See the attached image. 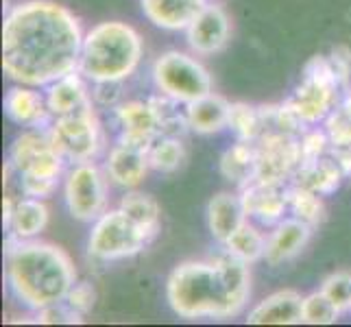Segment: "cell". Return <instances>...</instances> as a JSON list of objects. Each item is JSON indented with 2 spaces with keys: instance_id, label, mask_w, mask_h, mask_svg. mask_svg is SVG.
Returning a JSON list of instances; mask_svg holds the SVG:
<instances>
[{
  "instance_id": "1",
  "label": "cell",
  "mask_w": 351,
  "mask_h": 327,
  "mask_svg": "<svg viewBox=\"0 0 351 327\" xmlns=\"http://www.w3.org/2000/svg\"><path fill=\"white\" fill-rule=\"evenodd\" d=\"M83 33L79 20L51 0H27L3 24L5 75L31 88H48L79 70Z\"/></svg>"
},
{
  "instance_id": "2",
  "label": "cell",
  "mask_w": 351,
  "mask_h": 327,
  "mask_svg": "<svg viewBox=\"0 0 351 327\" xmlns=\"http://www.w3.org/2000/svg\"><path fill=\"white\" fill-rule=\"evenodd\" d=\"M251 295L249 264L229 251L214 260L184 262L168 277V306L181 319H229L247 306Z\"/></svg>"
},
{
  "instance_id": "3",
  "label": "cell",
  "mask_w": 351,
  "mask_h": 327,
  "mask_svg": "<svg viewBox=\"0 0 351 327\" xmlns=\"http://www.w3.org/2000/svg\"><path fill=\"white\" fill-rule=\"evenodd\" d=\"M77 282L75 264L64 249L51 242L18 240L7 249V284L22 306L42 310L64 301Z\"/></svg>"
},
{
  "instance_id": "4",
  "label": "cell",
  "mask_w": 351,
  "mask_h": 327,
  "mask_svg": "<svg viewBox=\"0 0 351 327\" xmlns=\"http://www.w3.org/2000/svg\"><path fill=\"white\" fill-rule=\"evenodd\" d=\"M142 59L138 31L125 22L110 20L96 24L83 35L79 72L88 81H125Z\"/></svg>"
},
{
  "instance_id": "5",
  "label": "cell",
  "mask_w": 351,
  "mask_h": 327,
  "mask_svg": "<svg viewBox=\"0 0 351 327\" xmlns=\"http://www.w3.org/2000/svg\"><path fill=\"white\" fill-rule=\"evenodd\" d=\"M64 162V155L57 151L46 129H29L20 133L9 151L11 171L20 177L24 197H51L57 190Z\"/></svg>"
},
{
  "instance_id": "6",
  "label": "cell",
  "mask_w": 351,
  "mask_h": 327,
  "mask_svg": "<svg viewBox=\"0 0 351 327\" xmlns=\"http://www.w3.org/2000/svg\"><path fill=\"white\" fill-rule=\"evenodd\" d=\"M338 86H341V77L332 59L314 57L306 64L304 81L297 86L288 103L306 125H317L334 112L332 107L336 103Z\"/></svg>"
},
{
  "instance_id": "7",
  "label": "cell",
  "mask_w": 351,
  "mask_h": 327,
  "mask_svg": "<svg viewBox=\"0 0 351 327\" xmlns=\"http://www.w3.org/2000/svg\"><path fill=\"white\" fill-rule=\"evenodd\" d=\"M153 238L138 227L123 210L105 212L94 221L88 251L94 260L114 262L140 253Z\"/></svg>"
},
{
  "instance_id": "8",
  "label": "cell",
  "mask_w": 351,
  "mask_h": 327,
  "mask_svg": "<svg viewBox=\"0 0 351 327\" xmlns=\"http://www.w3.org/2000/svg\"><path fill=\"white\" fill-rule=\"evenodd\" d=\"M46 131L57 151L64 155V160L75 164L92 162L101 149V127L92 101L77 107L70 114L55 116Z\"/></svg>"
},
{
  "instance_id": "9",
  "label": "cell",
  "mask_w": 351,
  "mask_h": 327,
  "mask_svg": "<svg viewBox=\"0 0 351 327\" xmlns=\"http://www.w3.org/2000/svg\"><path fill=\"white\" fill-rule=\"evenodd\" d=\"M153 81L162 94L184 105L212 92L210 72L195 57L179 51H168L157 57L153 64Z\"/></svg>"
},
{
  "instance_id": "10",
  "label": "cell",
  "mask_w": 351,
  "mask_h": 327,
  "mask_svg": "<svg viewBox=\"0 0 351 327\" xmlns=\"http://www.w3.org/2000/svg\"><path fill=\"white\" fill-rule=\"evenodd\" d=\"M256 177L253 181L284 186L288 175L297 173L301 164V147L295 136L271 129L256 140Z\"/></svg>"
},
{
  "instance_id": "11",
  "label": "cell",
  "mask_w": 351,
  "mask_h": 327,
  "mask_svg": "<svg viewBox=\"0 0 351 327\" xmlns=\"http://www.w3.org/2000/svg\"><path fill=\"white\" fill-rule=\"evenodd\" d=\"M64 199L70 216L81 223H94L101 214H105L107 188L101 168L92 162L75 164L66 177Z\"/></svg>"
},
{
  "instance_id": "12",
  "label": "cell",
  "mask_w": 351,
  "mask_h": 327,
  "mask_svg": "<svg viewBox=\"0 0 351 327\" xmlns=\"http://www.w3.org/2000/svg\"><path fill=\"white\" fill-rule=\"evenodd\" d=\"M116 123L120 127V140L129 147H136L140 151L151 149V144L162 136L157 118L153 114V107L142 101H127L114 107Z\"/></svg>"
},
{
  "instance_id": "13",
  "label": "cell",
  "mask_w": 351,
  "mask_h": 327,
  "mask_svg": "<svg viewBox=\"0 0 351 327\" xmlns=\"http://www.w3.org/2000/svg\"><path fill=\"white\" fill-rule=\"evenodd\" d=\"M229 16L219 5H205L186 29L190 48L197 55H214L229 42Z\"/></svg>"
},
{
  "instance_id": "14",
  "label": "cell",
  "mask_w": 351,
  "mask_h": 327,
  "mask_svg": "<svg viewBox=\"0 0 351 327\" xmlns=\"http://www.w3.org/2000/svg\"><path fill=\"white\" fill-rule=\"evenodd\" d=\"M242 205H245L247 218H253L264 227H271L284 221V214L288 212V199L284 186H271L251 181L249 186L242 188Z\"/></svg>"
},
{
  "instance_id": "15",
  "label": "cell",
  "mask_w": 351,
  "mask_h": 327,
  "mask_svg": "<svg viewBox=\"0 0 351 327\" xmlns=\"http://www.w3.org/2000/svg\"><path fill=\"white\" fill-rule=\"evenodd\" d=\"M5 114L20 127L29 129H42L51 125V112H48L46 96H42L31 86H18L11 88L5 96Z\"/></svg>"
},
{
  "instance_id": "16",
  "label": "cell",
  "mask_w": 351,
  "mask_h": 327,
  "mask_svg": "<svg viewBox=\"0 0 351 327\" xmlns=\"http://www.w3.org/2000/svg\"><path fill=\"white\" fill-rule=\"evenodd\" d=\"M312 234V225L299 221V218H284L282 223H277L271 236L266 238V253L264 260L271 266L284 264L293 260L297 253L304 251Z\"/></svg>"
},
{
  "instance_id": "17",
  "label": "cell",
  "mask_w": 351,
  "mask_h": 327,
  "mask_svg": "<svg viewBox=\"0 0 351 327\" xmlns=\"http://www.w3.org/2000/svg\"><path fill=\"white\" fill-rule=\"evenodd\" d=\"M251 325H297L304 323V297L295 290H277L253 308L247 317Z\"/></svg>"
},
{
  "instance_id": "18",
  "label": "cell",
  "mask_w": 351,
  "mask_h": 327,
  "mask_svg": "<svg viewBox=\"0 0 351 327\" xmlns=\"http://www.w3.org/2000/svg\"><path fill=\"white\" fill-rule=\"evenodd\" d=\"M151 168L149 164V153L140 151L136 147H129L125 142H118L112 147L110 155H107L105 171L116 186L123 188H138L147 171Z\"/></svg>"
},
{
  "instance_id": "19",
  "label": "cell",
  "mask_w": 351,
  "mask_h": 327,
  "mask_svg": "<svg viewBox=\"0 0 351 327\" xmlns=\"http://www.w3.org/2000/svg\"><path fill=\"white\" fill-rule=\"evenodd\" d=\"M142 11L155 27L179 31L188 29L199 11L208 5V0H140Z\"/></svg>"
},
{
  "instance_id": "20",
  "label": "cell",
  "mask_w": 351,
  "mask_h": 327,
  "mask_svg": "<svg viewBox=\"0 0 351 327\" xmlns=\"http://www.w3.org/2000/svg\"><path fill=\"white\" fill-rule=\"evenodd\" d=\"M229 109L232 103H227L219 94H205L199 101H192L186 105L188 127L201 136H212L219 133L229 125Z\"/></svg>"
},
{
  "instance_id": "21",
  "label": "cell",
  "mask_w": 351,
  "mask_h": 327,
  "mask_svg": "<svg viewBox=\"0 0 351 327\" xmlns=\"http://www.w3.org/2000/svg\"><path fill=\"white\" fill-rule=\"evenodd\" d=\"M247 221V212L242 199L232 192H219L208 205V225L212 236L225 245L236 229Z\"/></svg>"
},
{
  "instance_id": "22",
  "label": "cell",
  "mask_w": 351,
  "mask_h": 327,
  "mask_svg": "<svg viewBox=\"0 0 351 327\" xmlns=\"http://www.w3.org/2000/svg\"><path fill=\"white\" fill-rule=\"evenodd\" d=\"M88 101H92V96L86 86V77L79 70L57 79L46 90V105L53 118L75 112L77 107L86 105Z\"/></svg>"
},
{
  "instance_id": "23",
  "label": "cell",
  "mask_w": 351,
  "mask_h": 327,
  "mask_svg": "<svg viewBox=\"0 0 351 327\" xmlns=\"http://www.w3.org/2000/svg\"><path fill=\"white\" fill-rule=\"evenodd\" d=\"M297 184L306 186L314 192H319L321 197H328L332 192H336L343 184V168L338 164L336 157H321L317 162H306L299 164L297 168Z\"/></svg>"
},
{
  "instance_id": "24",
  "label": "cell",
  "mask_w": 351,
  "mask_h": 327,
  "mask_svg": "<svg viewBox=\"0 0 351 327\" xmlns=\"http://www.w3.org/2000/svg\"><path fill=\"white\" fill-rule=\"evenodd\" d=\"M48 225V208L42 203V199L24 197L18 199L14 205V214L9 221V234L18 240H33L44 232Z\"/></svg>"
},
{
  "instance_id": "25",
  "label": "cell",
  "mask_w": 351,
  "mask_h": 327,
  "mask_svg": "<svg viewBox=\"0 0 351 327\" xmlns=\"http://www.w3.org/2000/svg\"><path fill=\"white\" fill-rule=\"evenodd\" d=\"M256 142L238 140L221 157V175L245 188L256 177Z\"/></svg>"
},
{
  "instance_id": "26",
  "label": "cell",
  "mask_w": 351,
  "mask_h": 327,
  "mask_svg": "<svg viewBox=\"0 0 351 327\" xmlns=\"http://www.w3.org/2000/svg\"><path fill=\"white\" fill-rule=\"evenodd\" d=\"M120 210H123L138 227H142L151 238H155L157 232H160L162 212L153 197L142 195V192H129V195H125L123 201H120Z\"/></svg>"
},
{
  "instance_id": "27",
  "label": "cell",
  "mask_w": 351,
  "mask_h": 327,
  "mask_svg": "<svg viewBox=\"0 0 351 327\" xmlns=\"http://www.w3.org/2000/svg\"><path fill=\"white\" fill-rule=\"evenodd\" d=\"M225 251H229L232 256H236L242 262L253 264V262H258L260 258H264L266 236L260 232L256 225H251L249 218H247V221L232 234V238L225 242Z\"/></svg>"
},
{
  "instance_id": "28",
  "label": "cell",
  "mask_w": 351,
  "mask_h": 327,
  "mask_svg": "<svg viewBox=\"0 0 351 327\" xmlns=\"http://www.w3.org/2000/svg\"><path fill=\"white\" fill-rule=\"evenodd\" d=\"M286 199H288V212L299 221L308 225H319L325 218V205L319 192H314L306 186H288L286 188Z\"/></svg>"
},
{
  "instance_id": "29",
  "label": "cell",
  "mask_w": 351,
  "mask_h": 327,
  "mask_svg": "<svg viewBox=\"0 0 351 327\" xmlns=\"http://www.w3.org/2000/svg\"><path fill=\"white\" fill-rule=\"evenodd\" d=\"M149 105L153 107V114L157 118V125H160V133L162 136H175L179 138L188 127V116H186V109H179V103L175 99L166 94H157L153 99H149Z\"/></svg>"
},
{
  "instance_id": "30",
  "label": "cell",
  "mask_w": 351,
  "mask_h": 327,
  "mask_svg": "<svg viewBox=\"0 0 351 327\" xmlns=\"http://www.w3.org/2000/svg\"><path fill=\"white\" fill-rule=\"evenodd\" d=\"M229 129L236 133L238 140L256 142L264 131V118L262 109L251 107L247 103H232L229 109Z\"/></svg>"
},
{
  "instance_id": "31",
  "label": "cell",
  "mask_w": 351,
  "mask_h": 327,
  "mask_svg": "<svg viewBox=\"0 0 351 327\" xmlns=\"http://www.w3.org/2000/svg\"><path fill=\"white\" fill-rule=\"evenodd\" d=\"M184 162V144L181 138L160 136L149 149V164L157 173H175Z\"/></svg>"
},
{
  "instance_id": "32",
  "label": "cell",
  "mask_w": 351,
  "mask_h": 327,
  "mask_svg": "<svg viewBox=\"0 0 351 327\" xmlns=\"http://www.w3.org/2000/svg\"><path fill=\"white\" fill-rule=\"evenodd\" d=\"M338 308L321 290L304 297V323L308 325H332L338 319Z\"/></svg>"
},
{
  "instance_id": "33",
  "label": "cell",
  "mask_w": 351,
  "mask_h": 327,
  "mask_svg": "<svg viewBox=\"0 0 351 327\" xmlns=\"http://www.w3.org/2000/svg\"><path fill=\"white\" fill-rule=\"evenodd\" d=\"M321 293L328 297L338 308V312L351 310V275L349 273H334L323 282Z\"/></svg>"
},
{
  "instance_id": "34",
  "label": "cell",
  "mask_w": 351,
  "mask_h": 327,
  "mask_svg": "<svg viewBox=\"0 0 351 327\" xmlns=\"http://www.w3.org/2000/svg\"><path fill=\"white\" fill-rule=\"evenodd\" d=\"M325 133H328L330 144L334 151L349 149L351 147V118L343 112L341 107L325 118Z\"/></svg>"
},
{
  "instance_id": "35",
  "label": "cell",
  "mask_w": 351,
  "mask_h": 327,
  "mask_svg": "<svg viewBox=\"0 0 351 327\" xmlns=\"http://www.w3.org/2000/svg\"><path fill=\"white\" fill-rule=\"evenodd\" d=\"M299 147H301V164H306V162L321 160L332 144L325 129H306L299 138Z\"/></svg>"
},
{
  "instance_id": "36",
  "label": "cell",
  "mask_w": 351,
  "mask_h": 327,
  "mask_svg": "<svg viewBox=\"0 0 351 327\" xmlns=\"http://www.w3.org/2000/svg\"><path fill=\"white\" fill-rule=\"evenodd\" d=\"M64 304L75 314H79V317H86V314L96 304V290H94V286L90 282H75V284H72V288L68 290Z\"/></svg>"
},
{
  "instance_id": "37",
  "label": "cell",
  "mask_w": 351,
  "mask_h": 327,
  "mask_svg": "<svg viewBox=\"0 0 351 327\" xmlns=\"http://www.w3.org/2000/svg\"><path fill=\"white\" fill-rule=\"evenodd\" d=\"M120 83L123 81H96L94 92H92V101L103 107H118Z\"/></svg>"
},
{
  "instance_id": "38",
  "label": "cell",
  "mask_w": 351,
  "mask_h": 327,
  "mask_svg": "<svg viewBox=\"0 0 351 327\" xmlns=\"http://www.w3.org/2000/svg\"><path fill=\"white\" fill-rule=\"evenodd\" d=\"M40 323H81L83 317L72 312L64 301H59V304H53L48 308H42L40 314H38Z\"/></svg>"
},
{
  "instance_id": "39",
  "label": "cell",
  "mask_w": 351,
  "mask_h": 327,
  "mask_svg": "<svg viewBox=\"0 0 351 327\" xmlns=\"http://www.w3.org/2000/svg\"><path fill=\"white\" fill-rule=\"evenodd\" d=\"M334 155H336L338 164H341L343 173L347 177H351V147L349 149H341V151H334Z\"/></svg>"
},
{
  "instance_id": "40",
  "label": "cell",
  "mask_w": 351,
  "mask_h": 327,
  "mask_svg": "<svg viewBox=\"0 0 351 327\" xmlns=\"http://www.w3.org/2000/svg\"><path fill=\"white\" fill-rule=\"evenodd\" d=\"M341 109H343V112L351 118V94L349 96H345V99H343V105H341Z\"/></svg>"
}]
</instances>
